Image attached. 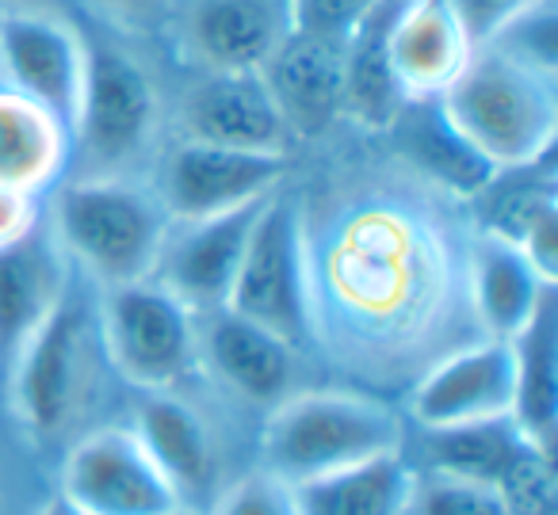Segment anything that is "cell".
I'll return each mask as SVG.
<instances>
[{"mask_svg": "<svg viewBox=\"0 0 558 515\" xmlns=\"http://www.w3.org/2000/svg\"><path fill=\"white\" fill-rule=\"evenodd\" d=\"M444 115L489 169H517L555 154L558 77L489 42L471 54L448 93Z\"/></svg>", "mask_w": 558, "mask_h": 515, "instance_id": "6da1fadb", "label": "cell"}, {"mask_svg": "<svg viewBox=\"0 0 558 515\" xmlns=\"http://www.w3.org/2000/svg\"><path fill=\"white\" fill-rule=\"evenodd\" d=\"M70 268L85 271L100 291L154 279L169 237V218L154 187L131 176H77L58 187L43 210Z\"/></svg>", "mask_w": 558, "mask_h": 515, "instance_id": "7a4b0ae2", "label": "cell"}, {"mask_svg": "<svg viewBox=\"0 0 558 515\" xmlns=\"http://www.w3.org/2000/svg\"><path fill=\"white\" fill-rule=\"evenodd\" d=\"M390 451H402V420L364 393H288L260 428V469L283 485L314 481Z\"/></svg>", "mask_w": 558, "mask_h": 515, "instance_id": "3957f363", "label": "cell"}, {"mask_svg": "<svg viewBox=\"0 0 558 515\" xmlns=\"http://www.w3.org/2000/svg\"><path fill=\"white\" fill-rule=\"evenodd\" d=\"M311 225L295 195L271 192L248 233L245 256L222 309L303 347L314 336Z\"/></svg>", "mask_w": 558, "mask_h": 515, "instance_id": "277c9868", "label": "cell"}, {"mask_svg": "<svg viewBox=\"0 0 558 515\" xmlns=\"http://www.w3.org/2000/svg\"><path fill=\"white\" fill-rule=\"evenodd\" d=\"M161 126V100L131 54L88 42L85 81L70 123V164H85V176H131L154 149Z\"/></svg>", "mask_w": 558, "mask_h": 515, "instance_id": "5b68a950", "label": "cell"}, {"mask_svg": "<svg viewBox=\"0 0 558 515\" xmlns=\"http://www.w3.org/2000/svg\"><path fill=\"white\" fill-rule=\"evenodd\" d=\"M96 344L138 393H177L199 367V314L157 279L111 286L96 306Z\"/></svg>", "mask_w": 558, "mask_h": 515, "instance_id": "8992f818", "label": "cell"}, {"mask_svg": "<svg viewBox=\"0 0 558 515\" xmlns=\"http://www.w3.org/2000/svg\"><path fill=\"white\" fill-rule=\"evenodd\" d=\"M93 336L96 317H88V309L73 294H65V302L50 314V321L27 340L16 363L4 370L12 416L35 443L62 436L77 416L88 385L85 378Z\"/></svg>", "mask_w": 558, "mask_h": 515, "instance_id": "52a82bcc", "label": "cell"}, {"mask_svg": "<svg viewBox=\"0 0 558 515\" xmlns=\"http://www.w3.org/2000/svg\"><path fill=\"white\" fill-rule=\"evenodd\" d=\"M283 172H288V157L241 154V149L180 138L165 149L154 195L172 225L207 222V218L264 203L271 192H279Z\"/></svg>", "mask_w": 558, "mask_h": 515, "instance_id": "ba28073f", "label": "cell"}, {"mask_svg": "<svg viewBox=\"0 0 558 515\" xmlns=\"http://www.w3.org/2000/svg\"><path fill=\"white\" fill-rule=\"evenodd\" d=\"M88 39L43 9H0V88L47 108L65 126L77 111Z\"/></svg>", "mask_w": 558, "mask_h": 515, "instance_id": "9c48e42d", "label": "cell"}, {"mask_svg": "<svg viewBox=\"0 0 558 515\" xmlns=\"http://www.w3.org/2000/svg\"><path fill=\"white\" fill-rule=\"evenodd\" d=\"M58 492L85 515H172L180 507L131 428H100L77 439L62 462Z\"/></svg>", "mask_w": 558, "mask_h": 515, "instance_id": "30bf717a", "label": "cell"}, {"mask_svg": "<svg viewBox=\"0 0 558 515\" xmlns=\"http://www.w3.org/2000/svg\"><path fill=\"white\" fill-rule=\"evenodd\" d=\"M291 27V0H184L172 12L177 50L195 73H260Z\"/></svg>", "mask_w": 558, "mask_h": 515, "instance_id": "8fae6325", "label": "cell"}, {"mask_svg": "<svg viewBox=\"0 0 558 515\" xmlns=\"http://www.w3.org/2000/svg\"><path fill=\"white\" fill-rule=\"evenodd\" d=\"M184 142L288 157L295 134L271 103L260 73H199L177 103Z\"/></svg>", "mask_w": 558, "mask_h": 515, "instance_id": "7c38bea8", "label": "cell"}, {"mask_svg": "<svg viewBox=\"0 0 558 515\" xmlns=\"http://www.w3.org/2000/svg\"><path fill=\"white\" fill-rule=\"evenodd\" d=\"M512 416V347L501 340H474L417 378L410 393V420L421 431L463 428Z\"/></svg>", "mask_w": 558, "mask_h": 515, "instance_id": "4fadbf2b", "label": "cell"}, {"mask_svg": "<svg viewBox=\"0 0 558 515\" xmlns=\"http://www.w3.org/2000/svg\"><path fill=\"white\" fill-rule=\"evenodd\" d=\"M260 207L264 203H253V207L230 210V214L207 218V222L169 225L154 279L169 294H177L192 314L222 309Z\"/></svg>", "mask_w": 558, "mask_h": 515, "instance_id": "5bb4252c", "label": "cell"}, {"mask_svg": "<svg viewBox=\"0 0 558 515\" xmlns=\"http://www.w3.org/2000/svg\"><path fill=\"white\" fill-rule=\"evenodd\" d=\"M260 81L295 142L314 138L341 119L344 39L291 27L288 39L260 65Z\"/></svg>", "mask_w": 558, "mask_h": 515, "instance_id": "9a60e30c", "label": "cell"}, {"mask_svg": "<svg viewBox=\"0 0 558 515\" xmlns=\"http://www.w3.org/2000/svg\"><path fill=\"white\" fill-rule=\"evenodd\" d=\"M70 260L47 218L0 245V378L70 294Z\"/></svg>", "mask_w": 558, "mask_h": 515, "instance_id": "2e32d148", "label": "cell"}, {"mask_svg": "<svg viewBox=\"0 0 558 515\" xmlns=\"http://www.w3.org/2000/svg\"><path fill=\"white\" fill-rule=\"evenodd\" d=\"M295 352L283 336L230 314H199V363H207L233 393L256 405H279L291 393Z\"/></svg>", "mask_w": 558, "mask_h": 515, "instance_id": "e0dca14e", "label": "cell"}, {"mask_svg": "<svg viewBox=\"0 0 558 515\" xmlns=\"http://www.w3.org/2000/svg\"><path fill=\"white\" fill-rule=\"evenodd\" d=\"M550 294L555 283H547L517 245L474 233L466 248V302L482 336L501 344L517 340Z\"/></svg>", "mask_w": 558, "mask_h": 515, "instance_id": "ac0fdd59", "label": "cell"}, {"mask_svg": "<svg viewBox=\"0 0 558 515\" xmlns=\"http://www.w3.org/2000/svg\"><path fill=\"white\" fill-rule=\"evenodd\" d=\"M474 42L448 0H402L390 27V65L405 100H436L471 62Z\"/></svg>", "mask_w": 558, "mask_h": 515, "instance_id": "d6986e66", "label": "cell"}, {"mask_svg": "<svg viewBox=\"0 0 558 515\" xmlns=\"http://www.w3.org/2000/svg\"><path fill=\"white\" fill-rule=\"evenodd\" d=\"M131 436L157 466V474L177 492L180 507L187 496H199L215 477V443L207 424L199 420L192 405L177 393H142L138 408L131 416Z\"/></svg>", "mask_w": 558, "mask_h": 515, "instance_id": "ffe728a7", "label": "cell"}, {"mask_svg": "<svg viewBox=\"0 0 558 515\" xmlns=\"http://www.w3.org/2000/svg\"><path fill=\"white\" fill-rule=\"evenodd\" d=\"M402 0H375L372 12L344 35V93L341 119L364 131H387L405 108V93L390 65V27Z\"/></svg>", "mask_w": 558, "mask_h": 515, "instance_id": "44dd1931", "label": "cell"}, {"mask_svg": "<svg viewBox=\"0 0 558 515\" xmlns=\"http://www.w3.org/2000/svg\"><path fill=\"white\" fill-rule=\"evenodd\" d=\"M383 134H390L398 157L417 176L444 187L456 199H471L494 172L474 154L471 142L456 131V123L444 115L440 100H405V108Z\"/></svg>", "mask_w": 558, "mask_h": 515, "instance_id": "7402d4cb", "label": "cell"}, {"mask_svg": "<svg viewBox=\"0 0 558 515\" xmlns=\"http://www.w3.org/2000/svg\"><path fill=\"white\" fill-rule=\"evenodd\" d=\"M70 169V126L0 88V192L43 199Z\"/></svg>", "mask_w": 558, "mask_h": 515, "instance_id": "603a6c76", "label": "cell"}, {"mask_svg": "<svg viewBox=\"0 0 558 515\" xmlns=\"http://www.w3.org/2000/svg\"><path fill=\"white\" fill-rule=\"evenodd\" d=\"M512 347V424L539 451L555 454L558 436V298L550 294Z\"/></svg>", "mask_w": 558, "mask_h": 515, "instance_id": "cb8c5ba5", "label": "cell"}, {"mask_svg": "<svg viewBox=\"0 0 558 515\" xmlns=\"http://www.w3.org/2000/svg\"><path fill=\"white\" fill-rule=\"evenodd\" d=\"M474 207L478 233L509 245H527L543 225L558 222V176L555 154L517 169H497L466 199Z\"/></svg>", "mask_w": 558, "mask_h": 515, "instance_id": "d4e9b609", "label": "cell"}, {"mask_svg": "<svg viewBox=\"0 0 558 515\" xmlns=\"http://www.w3.org/2000/svg\"><path fill=\"white\" fill-rule=\"evenodd\" d=\"M417 469L402 451L291 485L303 515H405Z\"/></svg>", "mask_w": 558, "mask_h": 515, "instance_id": "484cf974", "label": "cell"}, {"mask_svg": "<svg viewBox=\"0 0 558 515\" xmlns=\"http://www.w3.org/2000/svg\"><path fill=\"white\" fill-rule=\"evenodd\" d=\"M425 462L428 474H448L463 477V481H478L489 489H501L505 477L517 469V462L527 451H539L524 431L512 424V416L505 420H486V424H463V428H440L425 431ZM501 496V492H497Z\"/></svg>", "mask_w": 558, "mask_h": 515, "instance_id": "4316f807", "label": "cell"}, {"mask_svg": "<svg viewBox=\"0 0 558 515\" xmlns=\"http://www.w3.org/2000/svg\"><path fill=\"white\" fill-rule=\"evenodd\" d=\"M405 515H509L497 489L448 474H417Z\"/></svg>", "mask_w": 558, "mask_h": 515, "instance_id": "83f0119b", "label": "cell"}, {"mask_svg": "<svg viewBox=\"0 0 558 515\" xmlns=\"http://www.w3.org/2000/svg\"><path fill=\"white\" fill-rule=\"evenodd\" d=\"M210 515H303V512H299V500L291 485H283L279 477L256 469V474L233 481L230 489L215 500Z\"/></svg>", "mask_w": 558, "mask_h": 515, "instance_id": "f1b7e54d", "label": "cell"}, {"mask_svg": "<svg viewBox=\"0 0 558 515\" xmlns=\"http://www.w3.org/2000/svg\"><path fill=\"white\" fill-rule=\"evenodd\" d=\"M451 12L463 24L466 39L474 42V50L494 42L505 27H512L520 16H527L532 9H539L543 0H448Z\"/></svg>", "mask_w": 558, "mask_h": 515, "instance_id": "f546056e", "label": "cell"}, {"mask_svg": "<svg viewBox=\"0 0 558 515\" xmlns=\"http://www.w3.org/2000/svg\"><path fill=\"white\" fill-rule=\"evenodd\" d=\"M372 4L375 0H291V16H295V27L344 39L372 12Z\"/></svg>", "mask_w": 558, "mask_h": 515, "instance_id": "4dcf8cb0", "label": "cell"}, {"mask_svg": "<svg viewBox=\"0 0 558 515\" xmlns=\"http://www.w3.org/2000/svg\"><path fill=\"white\" fill-rule=\"evenodd\" d=\"M85 4L123 32H149L177 12V0H85Z\"/></svg>", "mask_w": 558, "mask_h": 515, "instance_id": "1f68e13d", "label": "cell"}, {"mask_svg": "<svg viewBox=\"0 0 558 515\" xmlns=\"http://www.w3.org/2000/svg\"><path fill=\"white\" fill-rule=\"evenodd\" d=\"M39 222H43V199L0 192V245L24 237V233L35 230Z\"/></svg>", "mask_w": 558, "mask_h": 515, "instance_id": "d6a6232c", "label": "cell"}, {"mask_svg": "<svg viewBox=\"0 0 558 515\" xmlns=\"http://www.w3.org/2000/svg\"><path fill=\"white\" fill-rule=\"evenodd\" d=\"M35 515H85V512H81L77 504H70L62 492H54L47 504H39V512H35Z\"/></svg>", "mask_w": 558, "mask_h": 515, "instance_id": "836d02e7", "label": "cell"}, {"mask_svg": "<svg viewBox=\"0 0 558 515\" xmlns=\"http://www.w3.org/2000/svg\"><path fill=\"white\" fill-rule=\"evenodd\" d=\"M0 9H43V12H58V0H0Z\"/></svg>", "mask_w": 558, "mask_h": 515, "instance_id": "e575fe53", "label": "cell"}, {"mask_svg": "<svg viewBox=\"0 0 558 515\" xmlns=\"http://www.w3.org/2000/svg\"><path fill=\"white\" fill-rule=\"evenodd\" d=\"M172 515H195V512H192V507H177Z\"/></svg>", "mask_w": 558, "mask_h": 515, "instance_id": "d590c367", "label": "cell"}]
</instances>
